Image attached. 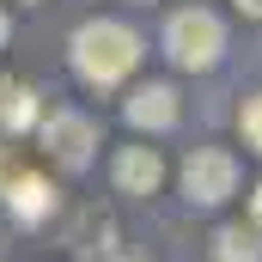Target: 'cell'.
<instances>
[{"instance_id": "9c48e42d", "label": "cell", "mask_w": 262, "mask_h": 262, "mask_svg": "<svg viewBox=\"0 0 262 262\" xmlns=\"http://www.w3.org/2000/svg\"><path fill=\"white\" fill-rule=\"evenodd\" d=\"M25 122H37V92H31V85H6V98H0V128H25Z\"/></svg>"}, {"instance_id": "52a82bcc", "label": "cell", "mask_w": 262, "mask_h": 262, "mask_svg": "<svg viewBox=\"0 0 262 262\" xmlns=\"http://www.w3.org/2000/svg\"><path fill=\"white\" fill-rule=\"evenodd\" d=\"M0 195H6V207H12L18 220H43V213L55 207V189H49L43 177H6Z\"/></svg>"}, {"instance_id": "8fae6325", "label": "cell", "mask_w": 262, "mask_h": 262, "mask_svg": "<svg viewBox=\"0 0 262 262\" xmlns=\"http://www.w3.org/2000/svg\"><path fill=\"white\" fill-rule=\"evenodd\" d=\"M232 6H238L244 18H262V0H232Z\"/></svg>"}, {"instance_id": "ba28073f", "label": "cell", "mask_w": 262, "mask_h": 262, "mask_svg": "<svg viewBox=\"0 0 262 262\" xmlns=\"http://www.w3.org/2000/svg\"><path fill=\"white\" fill-rule=\"evenodd\" d=\"M213 262H262V232L256 226H220L213 232Z\"/></svg>"}, {"instance_id": "7c38bea8", "label": "cell", "mask_w": 262, "mask_h": 262, "mask_svg": "<svg viewBox=\"0 0 262 262\" xmlns=\"http://www.w3.org/2000/svg\"><path fill=\"white\" fill-rule=\"evenodd\" d=\"M250 213H256V220H262V183H256V195H250Z\"/></svg>"}, {"instance_id": "5b68a950", "label": "cell", "mask_w": 262, "mask_h": 262, "mask_svg": "<svg viewBox=\"0 0 262 262\" xmlns=\"http://www.w3.org/2000/svg\"><path fill=\"white\" fill-rule=\"evenodd\" d=\"M122 116H128V128H146V134H165L177 122V85H165V79H146V85H134L128 104H122Z\"/></svg>"}, {"instance_id": "3957f363", "label": "cell", "mask_w": 262, "mask_h": 262, "mask_svg": "<svg viewBox=\"0 0 262 262\" xmlns=\"http://www.w3.org/2000/svg\"><path fill=\"white\" fill-rule=\"evenodd\" d=\"M232 189H238V159L226 146H195L183 159V195L195 207H220Z\"/></svg>"}, {"instance_id": "277c9868", "label": "cell", "mask_w": 262, "mask_h": 262, "mask_svg": "<svg viewBox=\"0 0 262 262\" xmlns=\"http://www.w3.org/2000/svg\"><path fill=\"white\" fill-rule=\"evenodd\" d=\"M43 146H49L55 165L79 171V165L92 159V146H98V122H92L85 110H49V116H43Z\"/></svg>"}, {"instance_id": "5bb4252c", "label": "cell", "mask_w": 262, "mask_h": 262, "mask_svg": "<svg viewBox=\"0 0 262 262\" xmlns=\"http://www.w3.org/2000/svg\"><path fill=\"white\" fill-rule=\"evenodd\" d=\"M110 262H134V256H110Z\"/></svg>"}, {"instance_id": "4fadbf2b", "label": "cell", "mask_w": 262, "mask_h": 262, "mask_svg": "<svg viewBox=\"0 0 262 262\" xmlns=\"http://www.w3.org/2000/svg\"><path fill=\"white\" fill-rule=\"evenodd\" d=\"M6 37H12V25H6V12H0V49H6Z\"/></svg>"}, {"instance_id": "30bf717a", "label": "cell", "mask_w": 262, "mask_h": 262, "mask_svg": "<svg viewBox=\"0 0 262 262\" xmlns=\"http://www.w3.org/2000/svg\"><path fill=\"white\" fill-rule=\"evenodd\" d=\"M238 128H244V146H250V152H262V92L238 110Z\"/></svg>"}, {"instance_id": "8992f818", "label": "cell", "mask_w": 262, "mask_h": 262, "mask_svg": "<svg viewBox=\"0 0 262 262\" xmlns=\"http://www.w3.org/2000/svg\"><path fill=\"white\" fill-rule=\"evenodd\" d=\"M110 171H116V189H122V195H152V189L165 183V159H159L152 146H122Z\"/></svg>"}, {"instance_id": "6da1fadb", "label": "cell", "mask_w": 262, "mask_h": 262, "mask_svg": "<svg viewBox=\"0 0 262 262\" xmlns=\"http://www.w3.org/2000/svg\"><path fill=\"white\" fill-rule=\"evenodd\" d=\"M67 61L73 73L92 85V92H110V85H122L140 61V37H134L122 18H85L79 31H73V43H67Z\"/></svg>"}, {"instance_id": "7a4b0ae2", "label": "cell", "mask_w": 262, "mask_h": 262, "mask_svg": "<svg viewBox=\"0 0 262 262\" xmlns=\"http://www.w3.org/2000/svg\"><path fill=\"white\" fill-rule=\"evenodd\" d=\"M220 49H226V25H220L213 12H201V6L171 12V25H165V55L183 67V73H207V67L220 61Z\"/></svg>"}]
</instances>
